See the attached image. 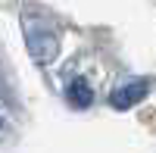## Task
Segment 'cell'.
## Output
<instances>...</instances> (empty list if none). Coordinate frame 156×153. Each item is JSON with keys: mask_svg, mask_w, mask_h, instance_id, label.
I'll return each mask as SVG.
<instances>
[{"mask_svg": "<svg viewBox=\"0 0 156 153\" xmlns=\"http://www.w3.org/2000/svg\"><path fill=\"white\" fill-rule=\"evenodd\" d=\"M144 94H147V81L125 84V87H119V91L112 94V106H115V109H128V106H134Z\"/></svg>", "mask_w": 156, "mask_h": 153, "instance_id": "obj_2", "label": "cell"}, {"mask_svg": "<svg viewBox=\"0 0 156 153\" xmlns=\"http://www.w3.org/2000/svg\"><path fill=\"white\" fill-rule=\"evenodd\" d=\"M69 100H72V106H90V100H94V91L87 87V81H72L69 84Z\"/></svg>", "mask_w": 156, "mask_h": 153, "instance_id": "obj_3", "label": "cell"}, {"mask_svg": "<svg viewBox=\"0 0 156 153\" xmlns=\"http://www.w3.org/2000/svg\"><path fill=\"white\" fill-rule=\"evenodd\" d=\"M28 50L37 62H50L56 56V37L47 31H28Z\"/></svg>", "mask_w": 156, "mask_h": 153, "instance_id": "obj_1", "label": "cell"}]
</instances>
